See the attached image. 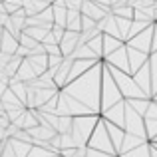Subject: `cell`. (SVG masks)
<instances>
[{
	"label": "cell",
	"mask_w": 157,
	"mask_h": 157,
	"mask_svg": "<svg viewBox=\"0 0 157 157\" xmlns=\"http://www.w3.org/2000/svg\"><path fill=\"white\" fill-rule=\"evenodd\" d=\"M70 70H72V64H70V62H64V72H62V76H66ZM54 80H56V84H58V86L64 84V80H60V74H56V78H54Z\"/></svg>",
	"instance_id": "1"
}]
</instances>
